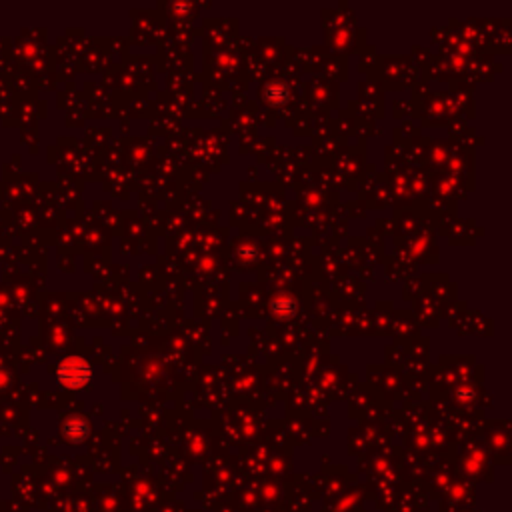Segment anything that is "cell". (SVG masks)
I'll return each instance as SVG.
<instances>
[{"mask_svg":"<svg viewBox=\"0 0 512 512\" xmlns=\"http://www.w3.org/2000/svg\"><path fill=\"white\" fill-rule=\"evenodd\" d=\"M91 378V366L86 362L68 361L61 366V380L64 386H82Z\"/></svg>","mask_w":512,"mask_h":512,"instance_id":"cell-1","label":"cell"},{"mask_svg":"<svg viewBox=\"0 0 512 512\" xmlns=\"http://www.w3.org/2000/svg\"><path fill=\"white\" fill-rule=\"evenodd\" d=\"M271 308L276 317L290 318L294 313H296V302L292 301V299H288L287 294H280V296H276V299L271 302Z\"/></svg>","mask_w":512,"mask_h":512,"instance_id":"cell-2","label":"cell"},{"mask_svg":"<svg viewBox=\"0 0 512 512\" xmlns=\"http://www.w3.org/2000/svg\"><path fill=\"white\" fill-rule=\"evenodd\" d=\"M266 98L271 100V103H283L285 98H287V89H285V84H271L269 86V91H266Z\"/></svg>","mask_w":512,"mask_h":512,"instance_id":"cell-3","label":"cell"}]
</instances>
